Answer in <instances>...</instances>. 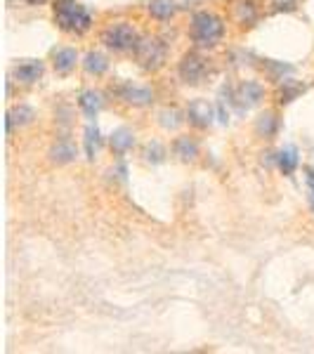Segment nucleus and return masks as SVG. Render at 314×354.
<instances>
[{
    "mask_svg": "<svg viewBox=\"0 0 314 354\" xmlns=\"http://www.w3.org/2000/svg\"><path fill=\"white\" fill-rule=\"evenodd\" d=\"M137 145V137L130 128H125V125H121V128H116L113 133L109 135V149L116 158H123L125 153H130L135 149Z\"/></svg>",
    "mask_w": 314,
    "mask_h": 354,
    "instance_id": "15",
    "label": "nucleus"
},
{
    "mask_svg": "<svg viewBox=\"0 0 314 354\" xmlns=\"http://www.w3.org/2000/svg\"><path fill=\"white\" fill-rule=\"evenodd\" d=\"M53 21L66 36H85L93 28V12L78 0H53Z\"/></svg>",
    "mask_w": 314,
    "mask_h": 354,
    "instance_id": "2",
    "label": "nucleus"
},
{
    "mask_svg": "<svg viewBox=\"0 0 314 354\" xmlns=\"http://www.w3.org/2000/svg\"><path fill=\"white\" fill-rule=\"evenodd\" d=\"M165 158H168V149H165V145H161L158 140H151L142 147V161L145 163L161 165V163H165Z\"/></svg>",
    "mask_w": 314,
    "mask_h": 354,
    "instance_id": "24",
    "label": "nucleus"
},
{
    "mask_svg": "<svg viewBox=\"0 0 314 354\" xmlns=\"http://www.w3.org/2000/svg\"><path fill=\"white\" fill-rule=\"evenodd\" d=\"M76 104H78V109H81V113L88 118V121H95V118L102 113V109H104L107 100H104V93H100V90L85 88V90L78 93Z\"/></svg>",
    "mask_w": 314,
    "mask_h": 354,
    "instance_id": "10",
    "label": "nucleus"
},
{
    "mask_svg": "<svg viewBox=\"0 0 314 354\" xmlns=\"http://www.w3.org/2000/svg\"><path fill=\"white\" fill-rule=\"evenodd\" d=\"M81 64H83V71L88 73V76L102 78L107 71H109L111 62H109V57H107L104 53H100V50H90V53H85Z\"/></svg>",
    "mask_w": 314,
    "mask_h": 354,
    "instance_id": "20",
    "label": "nucleus"
},
{
    "mask_svg": "<svg viewBox=\"0 0 314 354\" xmlns=\"http://www.w3.org/2000/svg\"><path fill=\"white\" fill-rule=\"evenodd\" d=\"M113 100L123 102L128 106H135V109H147L156 102V93L147 85H137L133 81H113L109 88H107Z\"/></svg>",
    "mask_w": 314,
    "mask_h": 354,
    "instance_id": "7",
    "label": "nucleus"
},
{
    "mask_svg": "<svg viewBox=\"0 0 314 354\" xmlns=\"http://www.w3.org/2000/svg\"><path fill=\"white\" fill-rule=\"evenodd\" d=\"M140 38L142 33L130 21H111L100 33V43L113 55H133Z\"/></svg>",
    "mask_w": 314,
    "mask_h": 354,
    "instance_id": "5",
    "label": "nucleus"
},
{
    "mask_svg": "<svg viewBox=\"0 0 314 354\" xmlns=\"http://www.w3.org/2000/svg\"><path fill=\"white\" fill-rule=\"evenodd\" d=\"M298 10V3L295 0H270V12L272 15H290Z\"/></svg>",
    "mask_w": 314,
    "mask_h": 354,
    "instance_id": "26",
    "label": "nucleus"
},
{
    "mask_svg": "<svg viewBox=\"0 0 314 354\" xmlns=\"http://www.w3.org/2000/svg\"><path fill=\"white\" fill-rule=\"evenodd\" d=\"M36 121V109L28 104H15L12 109L8 111V116H5V130H8V135H12L15 130H21L26 128V125H31Z\"/></svg>",
    "mask_w": 314,
    "mask_h": 354,
    "instance_id": "14",
    "label": "nucleus"
},
{
    "mask_svg": "<svg viewBox=\"0 0 314 354\" xmlns=\"http://www.w3.org/2000/svg\"><path fill=\"white\" fill-rule=\"evenodd\" d=\"M305 185L307 192H310V205L314 210V168H305Z\"/></svg>",
    "mask_w": 314,
    "mask_h": 354,
    "instance_id": "27",
    "label": "nucleus"
},
{
    "mask_svg": "<svg viewBox=\"0 0 314 354\" xmlns=\"http://www.w3.org/2000/svg\"><path fill=\"white\" fill-rule=\"evenodd\" d=\"M227 33L225 19L213 12V10H196L190 19V28H187V36L194 48L198 50H213L222 43Z\"/></svg>",
    "mask_w": 314,
    "mask_h": 354,
    "instance_id": "1",
    "label": "nucleus"
},
{
    "mask_svg": "<svg viewBox=\"0 0 314 354\" xmlns=\"http://www.w3.org/2000/svg\"><path fill=\"white\" fill-rule=\"evenodd\" d=\"M48 156H50V161L57 163V165H68L78 158V147L73 145V140L68 135H62L53 142Z\"/></svg>",
    "mask_w": 314,
    "mask_h": 354,
    "instance_id": "12",
    "label": "nucleus"
},
{
    "mask_svg": "<svg viewBox=\"0 0 314 354\" xmlns=\"http://www.w3.org/2000/svg\"><path fill=\"white\" fill-rule=\"evenodd\" d=\"M218 121V109H215V104H210L208 100H192L190 104H187V123L192 125V128L196 130H208L210 125Z\"/></svg>",
    "mask_w": 314,
    "mask_h": 354,
    "instance_id": "8",
    "label": "nucleus"
},
{
    "mask_svg": "<svg viewBox=\"0 0 314 354\" xmlns=\"http://www.w3.org/2000/svg\"><path fill=\"white\" fill-rule=\"evenodd\" d=\"M53 68L57 76H68L78 66V53L76 48H55L53 50Z\"/></svg>",
    "mask_w": 314,
    "mask_h": 354,
    "instance_id": "17",
    "label": "nucleus"
},
{
    "mask_svg": "<svg viewBox=\"0 0 314 354\" xmlns=\"http://www.w3.org/2000/svg\"><path fill=\"white\" fill-rule=\"evenodd\" d=\"M178 10H180V5L175 3V0H149V3H147V12H149V17L154 21H161V24L175 19Z\"/></svg>",
    "mask_w": 314,
    "mask_h": 354,
    "instance_id": "22",
    "label": "nucleus"
},
{
    "mask_svg": "<svg viewBox=\"0 0 314 354\" xmlns=\"http://www.w3.org/2000/svg\"><path fill=\"white\" fill-rule=\"evenodd\" d=\"M262 62H265V64H262V68H265L267 76H270L274 83L281 81V78H286L288 73L295 71V66L293 64H286V62H277V59H262Z\"/></svg>",
    "mask_w": 314,
    "mask_h": 354,
    "instance_id": "25",
    "label": "nucleus"
},
{
    "mask_svg": "<svg viewBox=\"0 0 314 354\" xmlns=\"http://www.w3.org/2000/svg\"><path fill=\"white\" fill-rule=\"evenodd\" d=\"M10 3H24V5H45L48 0H10Z\"/></svg>",
    "mask_w": 314,
    "mask_h": 354,
    "instance_id": "28",
    "label": "nucleus"
},
{
    "mask_svg": "<svg viewBox=\"0 0 314 354\" xmlns=\"http://www.w3.org/2000/svg\"><path fill=\"white\" fill-rule=\"evenodd\" d=\"M102 145H104V137H102L100 128H97V123L88 121L83 128V151H85V158L88 161H95L97 153H100Z\"/></svg>",
    "mask_w": 314,
    "mask_h": 354,
    "instance_id": "19",
    "label": "nucleus"
},
{
    "mask_svg": "<svg viewBox=\"0 0 314 354\" xmlns=\"http://www.w3.org/2000/svg\"><path fill=\"white\" fill-rule=\"evenodd\" d=\"M168 55H170V43L165 41V38L142 33L140 43H137V48L133 53V59L145 73H156L165 66Z\"/></svg>",
    "mask_w": 314,
    "mask_h": 354,
    "instance_id": "3",
    "label": "nucleus"
},
{
    "mask_svg": "<svg viewBox=\"0 0 314 354\" xmlns=\"http://www.w3.org/2000/svg\"><path fill=\"white\" fill-rule=\"evenodd\" d=\"M253 128L255 135L262 137V140H274L279 135V130H281V118H279V113L274 109H265L258 113Z\"/></svg>",
    "mask_w": 314,
    "mask_h": 354,
    "instance_id": "16",
    "label": "nucleus"
},
{
    "mask_svg": "<svg viewBox=\"0 0 314 354\" xmlns=\"http://www.w3.org/2000/svg\"><path fill=\"white\" fill-rule=\"evenodd\" d=\"M170 151H173V156H178L182 163H192V161H196V156H198V142L194 140L192 135H180L173 140Z\"/></svg>",
    "mask_w": 314,
    "mask_h": 354,
    "instance_id": "18",
    "label": "nucleus"
},
{
    "mask_svg": "<svg viewBox=\"0 0 314 354\" xmlns=\"http://www.w3.org/2000/svg\"><path fill=\"white\" fill-rule=\"evenodd\" d=\"M213 71H215L213 59L208 55H203V50L198 48L185 53L178 62V78L185 85H190V88H196V85L205 83L213 76Z\"/></svg>",
    "mask_w": 314,
    "mask_h": 354,
    "instance_id": "6",
    "label": "nucleus"
},
{
    "mask_svg": "<svg viewBox=\"0 0 314 354\" xmlns=\"http://www.w3.org/2000/svg\"><path fill=\"white\" fill-rule=\"evenodd\" d=\"M220 95L230 102L232 111H237L239 116H243V113L255 109V106L265 100V85L260 81H241L239 85L227 83L220 88Z\"/></svg>",
    "mask_w": 314,
    "mask_h": 354,
    "instance_id": "4",
    "label": "nucleus"
},
{
    "mask_svg": "<svg viewBox=\"0 0 314 354\" xmlns=\"http://www.w3.org/2000/svg\"><path fill=\"white\" fill-rule=\"evenodd\" d=\"M232 17L239 26L250 28L260 21L258 0H232Z\"/></svg>",
    "mask_w": 314,
    "mask_h": 354,
    "instance_id": "11",
    "label": "nucleus"
},
{
    "mask_svg": "<svg viewBox=\"0 0 314 354\" xmlns=\"http://www.w3.org/2000/svg\"><path fill=\"white\" fill-rule=\"evenodd\" d=\"M43 73H45V64L41 59H24L19 64H15L12 68V78L21 85L38 83L43 78Z\"/></svg>",
    "mask_w": 314,
    "mask_h": 354,
    "instance_id": "13",
    "label": "nucleus"
},
{
    "mask_svg": "<svg viewBox=\"0 0 314 354\" xmlns=\"http://www.w3.org/2000/svg\"><path fill=\"white\" fill-rule=\"evenodd\" d=\"M307 90H310L307 83L286 76V78H281V81H277V88H274V102H277V106H288V104H293L300 95H305Z\"/></svg>",
    "mask_w": 314,
    "mask_h": 354,
    "instance_id": "9",
    "label": "nucleus"
},
{
    "mask_svg": "<svg viewBox=\"0 0 314 354\" xmlns=\"http://www.w3.org/2000/svg\"><path fill=\"white\" fill-rule=\"evenodd\" d=\"M274 163H277L279 173L290 177V175L295 173V170H298V165H300V153H298V149H295L293 145H286V147H281V149L277 151V156H274Z\"/></svg>",
    "mask_w": 314,
    "mask_h": 354,
    "instance_id": "21",
    "label": "nucleus"
},
{
    "mask_svg": "<svg viewBox=\"0 0 314 354\" xmlns=\"http://www.w3.org/2000/svg\"><path fill=\"white\" fill-rule=\"evenodd\" d=\"M158 123L163 130H178L182 123H187V111H180L178 106H165L158 111Z\"/></svg>",
    "mask_w": 314,
    "mask_h": 354,
    "instance_id": "23",
    "label": "nucleus"
}]
</instances>
